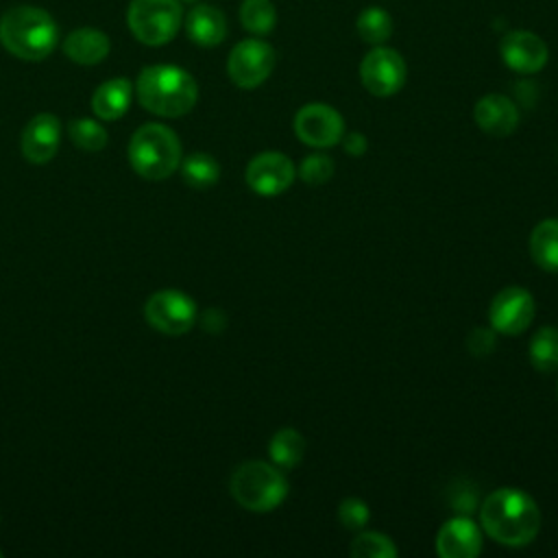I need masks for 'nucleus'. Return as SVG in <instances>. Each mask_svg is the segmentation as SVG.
Segmentation results:
<instances>
[{
  "instance_id": "1",
  "label": "nucleus",
  "mask_w": 558,
  "mask_h": 558,
  "mask_svg": "<svg viewBox=\"0 0 558 558\" xmlns=\"http://www.w3.org/2000/svg\"><path fill=\"white\" fill-rule=\"evenodd\" d=\"M480 519L488 536L508 547L532 543L541 527L536 501L519 488L493 490L480 508Z\"/></svg>"
},
{
  "instance_id": "2",
  "label": "nucleus",
  "mask_w": 558,
  "mask_h": 558,
  "mask_svg": "<svg viewBox=\"0 0 558 558\" xmlns=\"http://www.w3.org/2000/svg\"><path fill=\"white\" fill-rule=\"evenodd\" d=\"M137 98L144 109L163 118L185 116L198 98V85L190 72L179 65H148L135 83Z\"/></svg>"
},
{
  "instance_id": "3",
  "label": "nucleus",
  "mask_w": 558,
  "mask_h": 558,
  "mask_svg": "<svg viewBox=\"0 0 558 558\" xmlns=\"http://www.w3.org/2000/svg\"><path fill=\"white\" fill-rule=\"evenodd\" d=\"M57 39V22L39 7H11L0 17V44L17 59L41 61L54 50Z\"/></svg>"
},
{
  "instance_id": "4",
  "label": "nucleus",
  "mask_w": 558,
  "mask_h": 558,
  "mask_svg": "<svg viewBox=\"0 0 558 558\" xmlns=\"http://www.w3.org/2000/svg\"><path fill=\"white\" fill-rule=\"evenodd\" d=\"M129 159L133 170L144 179H168L181 163L179 137L163 124H144L131 135Z\"/></svg>"
},
{
  "instance_id": "5",
  "label": "nucleus",
  "mask_w": 558,
  "mask_h": 558,
  "mask_svg": "<svg viewBox=\"0 0 558 558\" xmlns=\"http://www.w3.org/2000/svg\"><path fill=\"white\" fill-rule=\"evenodd\" d=\"M229 486L233 499L253 512L275 510L288 495V482L283 473L262 460L240 464L233 471Z\"/></svg>"
},
{
  "instance_id": "6",
  "label": "nucleus",
  "mask_w": 558,
  "mask_h": 558,
  "mask_svg": "<svg viewBox=\"0 0 558 558\" xmlns=\"http://www.w3.org/2000/svg\"><path fill=\"white\" fill-rule=\"evenodd\" d=\"M126 22L135 39L142 44L163 46L181 28V0H131Z\"/></svg>"
},
{
  "instance_id": "7",
  "label": "nucleus",
  "mask_w": 558,
  "mask_h": 558,
  "mask_svg": "<svg viewBox=\"0 0 558 558\" xmlns=\"http://www.w3.org/2000/svg\"><path fill=\"white\" fill-rule=\"evenodd\" d=\"M272 68H275L272 46L255 37L238 41L231 48L229 61H227L229 78L242 89L259 87L270 76Z\"/></svg>"
},
{
  "instance_id": "8",
  "label": "nucleus",
  "mask_w": 558,
  "mask_h": 558,
  "mask_svg": "<svg viewBox=\"0 0 558 558\" xmlns=\"http://www.w3.org/2000/svg\"><path fill=\"white\" fill-rule=\"evenodd\" d=\"M408 76L403 57L388 46H373L360 63V78L368 94L386 98L397 94Z\"/></svg>"
},
{
  "instance_id": "9",
  "label": "nucleus",
  "mask_w": 558,
  "mask_h": 558,
  "mask_svg": "<svg viewBox=\"0 0 558 558\" xmlns=\"http://www.w3.org/2000/svg\"><path fill=\"white\" fill-rule=\"evenodd\" d=\"M148 325L168 336H181L196 323V303L181 290H159L144 307Z\"/></svg>"
},
{
  "instance_id": "10",
  "label": "nucleus",
  "mask_w": 558,
  "mask_h": 558,
  "mask_svg": "<svg viewBox=\"0 0 558 558\" xmlns=\"http://www.w3.org/2000/svg\"><path fill=\"white\" fill-rule=\"evenodd\" d=\"M294 133L303 144L327 148L344 137V120L333 107L325 102H310L296 111Z\"/></svg>"
},
{
  "instance_id": "11",
  "label": "nucleus",
  "mask_w": 558,
  "mask_h": 558,
  "mask_svg": "<svg viewBox=\"0 0 558 558\" xmlns=\"http://www.w3.org/2000/svg\"><path fill=\"white\" fill-rule=\"evenodd\" d=\"M534 310H536L534 296L525 288L510 286L495 294L488 316H490V325L495 331L514 336L530 327V323L534 318Z\"/></svg>"
},
{
  "instance_id": "12",
  "label": "nucleus",
  "mask_w": 558,
  "mask_h": 558,
  "mask_svg": "<svg viewBox=\"0 0 558 558\" xmlns=\"http://www.w3.org/2000/svg\"><path fill=\"white\" fill-rule=\"evenodd\" d=\"M292 161L277 150H266L253 157L246 166V183L262 196H277L294 181Z\"/></svg>"
},
{
  "instance_id": "13",
  "label": "nucleus",
  "mask_w": 558,
  "mask_h": 558,
  "mask_svg": "<svg viewBox=\"0 0 558 558\" xmlns=\"http://www.w3.org/2000/svg\"><path fill=\"white\" fill-rule=\"evenodd\" d=\"M504 63L519 74H534L549 59L547 44L532 31H508L499 41Z\"/></svg>"
},
{
  "instance_id": "14",
  "label": "nucleus",
  "mask_w": 558,
  "mask_h": 558,
  "mask_svg": "<svg viewBox=\"0 0 558 558\" xmlns=\"http://www.w3.org/2000/svg\"><path fill=\"white\" fill-rule=\"evenodd\" d=\"M61 124L52 113H37L22 131V153L31 163H46L57 155Z\"/></svg>"
},
{
  "instance_id": "15",
  "label": "nucleus",
  "mask_w": 558,
  "mask_h": 558,
  "mask_svg": "<svg viewBox=\"0 0 558 558\" xmlns=\"http://www.w3.org/2000/svg\"><path fill=\"white\" fill-rule=\"evenodd\" d=\"M436 551L442 558H473L482 551V532L471 519L456 517L440 527Z\"/></svg>"
},
{
  "instance_id": "16",
  "label": "nucleus",
  "mask_w": 558,
  "mask_h": 558,
  "mask_svg": "<svg viewBox=\"0 0 558 558\" xmlns=\"http://www.w3.org/2000/svg\"><path fill=\"white\" fill-rule=\"evenodd\" d=\"M473 118L475 124L493 137H506L519 124V111L514 102L504 94H486L484 98H480L475 102Z\"/></svg>"
},
{
  "instance_id": "17",
  "label": "nucleus",
  "mask_w": 558,
  "mask_h": 558,
  "mask_svg": "<svg viewBox=\"0 0 558 558\" xmlns=\"http://www.w3.org/2000/svg\"><path fill=\"white\" fill-rule=\"evenodd\" d=\"M187 37L203 48H214L227 37V17L214 4H196L185 15Z\"/></svg>"
},
{
  "instance_id": "18",
  "label": "nucleus",
  "mask_w": 558,
  "mask_h": 558,
  "mask_svg": "<svg viewBox=\"0 0 558 558\" xmlns=\"http://www.w3.org/2000/svg\"><path fill=\"white\" fill-rule=\"evenodd\" d=\"M63 52L78 65H96L109 54V37L98 28L81 26L65 37Z\"/></svg>"
},
{
  "instance_id": "19",
  "label": "nucleus",
  "mask_w": 558,
  "mask_h": 558,
  "mask_svg": "<svg viewBox=\"0 0 558 558\" xmlns=\"http://www.w3.org/2000/svg\"><path fill=\"white\" fill-rule=\"evenodd\" d=\"M133 85L126 78H111L98 85L92 96V109L100 120H118L129 111Z\"/></svg>"
},
{
  "instance_id": "20",
  "label": "nucleus",
  "mask_w": 558,
  "mask_h": 558,
  "mask_svg": "<svg viewBox=\"0 0 558 558\" xmlns=\"http://www.w3.org/2000/svg\"><path fill=\"white\" fill-rule=\"evenodd\" d=\"M530 255L543 270L558 272V218H547L534 227Z\"/></svg>"
},
{
  "instance_id": "21",
  "label": "nucleus",
  "mask_w": 558,
  "mask_h": 558,
  "mask_svg": "<svg viewBox=\"0 0 558 558\" xmlns=\"http://www.w3.org/2000/svg\"><path fill=\"white\" fill-rule=\"evenodd\" d=\"M355 31L362 41L371 46H381L392 35V17L381 7H366L355 20Z\"/></svg>"
},
{
  "instance_id": "22",
  "label": "nucleus",
  "mask_w": 558,
  "mask_h": 558,
  "mask_svg": "<svg viewBox=\"0 0 558 558\" xmlns=\"http://www.w3.org/2000/svg\"><path fill=\"white\" fill-rule=\"evenodd\" d=\"M268 453L277 466L292 469L294 464L301 462V458L305 453V440L296 429L283 427L270 438Z\"/></svg>"
},
{
  "instance_id": "23",
  "label": "nucleus",
  "mask_w": 558,
  "mask_h": 558,
  "mask_svg": "<svg viewBox=\"0 0 558 558\" xmlns=\"http://www.w3.org/2000/svg\"><path fill=\"white\" fill-rule=\"evenodd\" d=\"M181 172H183V179L190 187L205 190V187H211L218 181L220 166L211 155L194 153V155L185 157V161L181 166Z\"/></svg>"
},
{
  "instance_id": "24",
  "label": "nucleus",
  "mask_w": 558,
  "mask_h": 558,
  "mask_svg": "<svg viewBox=\"0 0 558 558\" xmlns=\"http://www.w3.org/2000/svg\"><path fill=\"white\" fill-rule=\"evenodd\" d=\"M240 22L253 35H268L277 24V11L270 0H244L240 4Z\"/></svg>"
},
{
  "instance_id": "25",
  "label": "nucleus",
  "mask_w": 558,
  "mask_h": 558,
  "mask_svg": "<svg viewBox=\"0 0 558 558\" xmlns=\"http://www.w3.org/2000/svg\"><path fill=\"white\" fill-rule=\"evenodd\" d=\"M530 362L543 373L558 368V329L556 327H543L532 336Z\"/></svg>"
},
{
  "instance_id": "26",
  "label": "nucleus",
  "mask_w": 558,
  "mask_h": 558,
  "mask_svg": "<svg viewBox=\"0 0 558 558\" xmlns=\"http://www.w3.org/2000/svg\"><path fill=\"white\" fill-rule=\"evenodd\" d=\"M397 545L379 532H362L351 543V556L355 558H395Z\"/></svg>"
},
{
  "instance_id": "27",
  "label": "nucleus",
  "mask_w": 558,
  "mask_h": 558,
  "mask_svg": "<svg viewBox=\"0 0 558 558\" xmlns=\"http://www.w3.org/2000/svg\"><path fill=\"white\" fill-rule=\"evenodd\" d=\"M70 137L72 142L89 153H96L100 148H105L107 144V131L100 122L92 120V118H76L70 122Z\"/></svg>"
},
{
  "instance_id": "28",
  "label": "nucleus",
  "mask_w": 558,
  "mask_h": 558,
  "mask_svg": "<svg viewBox=\"0 0 558 558\" xmlns=\"http://www.w3.org/2000/svg\"><path fill=\"white\" fill-rule=\"evenodd\" d=\"M333 174V161L327 155H307L299 166V177L310 185H323Z\"/></svg>"
},
{
  "instance_id": "29",
  "label": "nucleus",
  "mask_w": 558,
  "mask_h": 558,
  "mask_svg": "<svg viewBox=\"0 0 558 558\" xmlns=\"http://www.w3.org/2000/svg\"><path fill=\"white\" fill-rule=\"evenodd\" d=\"M368 517H371L368 506H366L362 499H357V497H347V499L340 501V506H338V519H340V523H342L344 527H349V530H360V527H364V525L368 523Z\"/></svg>"
},
{
  "instance_id": "30",
  "label": "nucleus",
  "mask_w": 558,
  "mask_h": 558,
  "mask_svg": "<svg viewBox=\"0 0 558 558\" xmlns=\"http://www.w3.org/2000/svg\"><path fill=\"white\" fill-rule=\"evenodd\" d=\"M495 336L488 329H473L469 336V349L477 355V353H488L493 349Z\"/></svg>"
},
{
  "instance_id": "31",
  "label": "nucleus",
  "mask_w": 558,
  "mask_h": 558,
  "mask_svg": "<svg viewBox=\"0 0 558 558\" xmlns=\"http://www.w3.org/2000/svg\"><path fill=\"white\" fill-rule=\"evenodd\" d=\"M344 150L351 157H362L366 153V137L362 133H349L344 137Z\"/></svg>"
},
{
  "instance_id": "32",
  "label": "nucleus",
  "mask_w": 558,
  "mask_h": 558,
  "mask_svg": "<svg viewBox=\"0 0 558 558\" xmlns=\"http://www.w3.org/2000/svg\"><path fill=\"white\" fill-rule=\"evenodd\" d=\"M0 556H2V549H0Z\"/></svg>"
},
{
  "instance_id": "33",
  "label": "nucleus",
  "mask_w": 558,
  "mask_h": 558,
  "mask_svg": "<svg viewBox=\"0 0 558 558\" xmlns=\"http://www.w3.org/2000/svg\"><path fill=\"white\" fill-rule=\"evenodd\" d=\"M187 2H192V0H187Z\"/></svg>"
}]
</instances>
